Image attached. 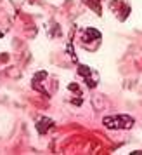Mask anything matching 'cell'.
I'll use <instances>...</instances> for the list:
<instances>
[{"label":"cell","mask_w":142,"mask_h":155,"mask_svg":"<svg viewBox=\"0 0 142 155\" xmlns=\"http://www.w3.org/2000/svg\"><path fill=\"white\" fill-rule=\"evenodd\" d=\"M102 124L107 129H128L134 126V119L130 115H118V117H106Z\"/></svg>","instance_id":"1"},{"label":"cell","mask_w":142,"mask_h":155,"mask_svg":"<svg viewBox=\"0 0 142 155\" xmlns=\"http://www.w3.org/2000/svg\"><path fill=\"white\" fill-rule=\"evenodd\" d=\"M45 124H47V127H52V120L50 119H42L38 124H36V129H38L40 134H45Z\"/></svg>","instance_id":"2"}]
</instances>
